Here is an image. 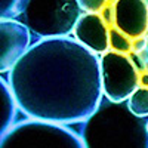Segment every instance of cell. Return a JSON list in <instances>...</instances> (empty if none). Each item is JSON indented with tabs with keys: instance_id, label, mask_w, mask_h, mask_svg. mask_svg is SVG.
<instances>
[{
	"instance_id": "obj_1",
	"label": "cell",
	"mask_w": 148,
	"mask_h": 148,
	"mask_svg": "<svg viewBox=\"0 0 148 148\" xmlns=\"http://www.w3.org/2000/svg\"><path fill=\"white\" fill-rule=\"evenodd\" d=\"M16 108L30 120L86 121L102 101L101 62L76 39H42L8 73Z\"/></svg>"
},
{
	"instance_id": "obj_2",
	"label": "cell",
	"mask_w": 148,
	"mask_h": 148,
	"mask_svg": "<svg viewBox=\"0 0 148 148\" xmlns=\"http://www.w3.org/2000/svg\"><path fill=\"white\" fill-rule=\"evenodd\" d=\"M84 148H148V119L135 116L126 102L102 99L82 129Z\"/></svg>"
},
{
	"instance_id": "obj_3",
	"label": "cell",
	"mask_w": 148,
	"mask_h": 148,
	"mask_svg": "<svg viewBox=\"0 0 148 148\" xmlns=\"http://www.w3.org/2000/svg\"><path fill=\"white\" fill-rule=\"evenodd\" d=\"M82 12L79 0H21L16 21L42 39H59L74 31Z\"/></svg>"
},
{
	"instance_id": "obj_4",
	"label": "cell",
	"mask_w": 148,
	"mask_h": 148,
	"mask_svg": "<svg viewBox=\"0 0 148 148\" xmlns=\"http://www.w3.org/2000/svg\"><path fill=\"white\" fill-rule=\"evenodd\" d=\"M0 148H84L82 138L59 125L24 120L0 139Z\"/></svg>"
},
{
	"instance_id": "obj_5",
	"label": "cell",
	"mask_w": 148,
	"mask_h": 148,
	"mask_svg": "<svg viewBox=\"0 0 148 148\" xmlns=\"http://www.w3.org/2000/svg\"><path fill=\"white\" fill-rule=\"evenodd\" d=\"M102 93L111 102H126L139 88V73L129 55L108 51L99 59Z\"/></svg>"
},
{
	"instance_id": "obj_6",
	"label": "cell",
	"mask_w": 148,
	"mask_h": 148,
	"mask_svg": "<svg viewBox=\"0 0 148 148\" xmlns=\"http://www.w3.org/2000/svg\"><path fill=\"white\" fill-rule=\"evenodd\" d=\"M31 46V33L16 19H0V73H9Z\"/></svg>"
},
{
	"instance_id": "obj_7",
	"label": "cell",
	"mask_w": 148,
	"mask_h": 148,
	"mask_svg": "<svg viewBox=\"0 0 148 148\" xmlns=\"http://www.w3.org/2000/svg\"><path fill=\"white\" fill-rule=\"evenodd\" d=\"M114 27L129 39H142L148 30V3L144 0L114 2Z\"/></svg>"
},
{
	"instance_id": "obj_8",
	"label": "cell",
	"mask_w": 148,
	"mask_h": 148,
	"mask_svg": "<svg viewBox=\"0 0 148 148\" xmlns=\"http://www.w3.org/2000/svg\"><path fill=\"white\" fill-rule=\"evenodd\" d=\"M76 40L93 53H107L110 47V27L101 14H83L74 28Z\"/></svg>"
},
{
	"instance_id": "obj_9",
	"label": "cell",
	"mask_w": 148,
	"mask_h": 148,
	"mask_svg": "<svg viewBox=\"0 0 148 148\" xmlns=\"http://www.w3.org/2000/svg\"><path fill=\"white\" fill-rule=\"evenodd\" d=\"M15 114H16V104L10 93L8 82L0 79V139L14 126Z\"/></svg>"
},
{
	"instance_id": "obj_10",
	"label": "cell",
	"mask_w": 148,
	"mask_h": 148,
	"mask_svg": "<svg viewBox=\"0 0 148 148\" xmlns=\"http://www.w3.org/2000/svg\"><path fill=\"white\" fill-rule=\"evenodd\" d=\"M129 110L135 116L147 119L148 117V88H138L129 99Z\"/></svg>"
},
{
	"instance_id": "obj_11",
	"label": "cell",
	"mask_w": 148,
	"mask_h": 148,
	"mask_svg": "<svg viewBox=\"0 0 148 148\" xmlns=\"http://www.w3.org/2000/svg\"><path fill=\"white\" fill-rule=\"evenodd\" d=\"M110 47L113 52L121 55L132 53V42L127 36H125L116 27H110Z\"/></svg>"
},
{
	"instance_id": "obj_12",
	"label": "cell",
	"mask_w": 148,
	"mask_h": 148,
	"mask_svg": "<svg viewBox=\"0 0 148 148\" xmlns=\"http://www.w3.org/2000/svg\"><path fill=\"white\" fill-rule=\"evenodd\" d=\"M21 0H0V19H15L19 15Z\"/></svg>"
},
{
	"instance_id": "obj_13",
	"label": "cell",
	"mask_w": 148,
	"mask_h": 148,
	"mask_svg": "<svg viewBox=\"0 0 148 148\" xmlns=\"http://www.w3.org/2000/svg\"><path fill=\"white\" fill-rule=\"evenodd\" d=\"M79 5L86 14H99L104 10L107 2L105 0H79Z\"/></svg>"
},
{
	"instance_id": "obj_14",
	"label": "cell",
	"mask_w": 148,
	"mask_h": 148,
	"mask_svg": "<svg viewBox=\"0 0 148 148\" xmlns=\"http://www.w3.org/2000/svg\"><path fill=\"white\" fill-rule=\"evenodd\" d=\"M101 16L104 18L105 24L110 27H114V2H107L104 10L101 12Z\"/></svg>"
},
{
	"instance_id": "obj_15",
	"label": "cell",
	"mask_w": 148,
	"mask_h": 148,
	"mask_svg": "<svg viewBox=\"0 0 148 148\" xmlns=\"http://www.w3.org/2000/svg\"><path fill=\"white\" fill-rule=\"evenodd\" d=\"M129 58H130V61H132L133 67L138 70V73H144V71H145V65H144V61H142V58H141V56H139L138 53L132 52V53L129 55Z\"/></svg>"
},
{
	"instance_id": "obj_16",
	"label": "cell",
	"mask_w": 148,
	"mask_h": 148,
	"mask_svg": "<svg viewBox=\"0 0 148 148\" xmlns=\"http://www.w3.org/2000/svg\"><path fill=\"white\" fill-rule=\"evenodd\" d=\"M142 61H144V65H145V71L148 73V39H145V47H144V51L141 53H138Z\"/></svg>"
},
{
	"instance_id": "obj_17",
	"label": "cell",
	"mask_w": 148,
	"mask_h": 148,
	"mask_svg": "<svg viewBox=\"0 0 148 148\" xmlns=\"http://www.w3.org/2000/svg\"><path fill=\"white\" fill-rule=\"evenodd\" d=\"M139 84H142V88H148V73H139Z\"/></svg>"
}]
</instances>
